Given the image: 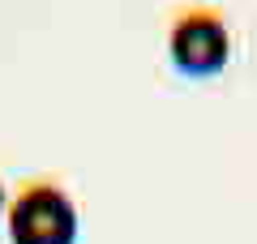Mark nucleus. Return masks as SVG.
<instances>
[{"label":"nucleus","instance_id":"nucleus-1","mask_svg":"<svg viewBox=\"0 0 257 244\" xmlns=\"http://www.w3.org/2000/svg\"><path fill=\"white\" fill-rule=\"evenodd\" d=\"M9 244H77V206L52 180H22L5 210Z\"/></svg>","mask_w":257,"mask_h":244},{"label":"nucleus","instance_id":"nucleus-2","mask_svg":"<svg viewBox=\"0 0 257 244\" xmlns=\"http://www.w3.org/2000/svg\"><path fill=\"white\" fill-rule=\"evenodd\" d=\"M167 56L189 77H214L231 56V30L219 9L184 5L167 22Z\"/></svg>","mask_w":257,"mask_h":244},{"label":"nucleus","instance_id":"nucleus-3","mask_svg":"<svg viewBox=\"0 0 257 244\" xmlns=\"http://www.w3.org/2000/svg\"><path fill=\"white\" fill-rule=\"evenodd\" d=\"M5 210H9V197H5V184H0V218H5Z\"/></svg>","mask_w":257,"mask_h":244}]
</instances>
